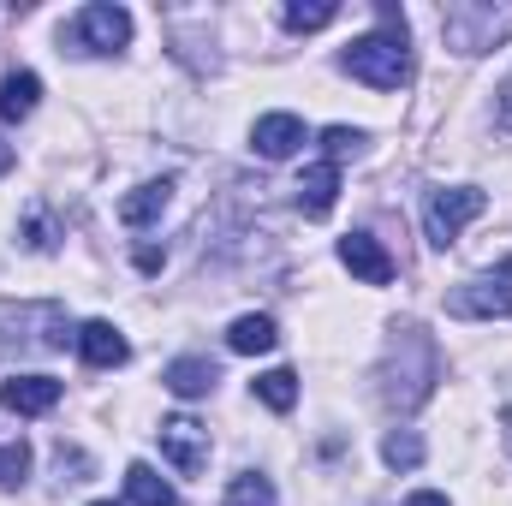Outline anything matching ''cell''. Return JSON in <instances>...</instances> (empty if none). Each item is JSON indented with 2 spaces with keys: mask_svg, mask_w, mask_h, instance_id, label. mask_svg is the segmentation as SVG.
I'll return each instance as SVG.
<instances>
[{
  "mask_svg": "<svg viewBox=\"0 0 512 506\" xmlns=\"http://www.w3.org/2000/svg\"><path fill=\"white\" fill-rule=\"evenodd\" d=\"M441 381V358H435V340L417 328V322H399L393 340H387V364H382V399L393 411H417Z\"/></svg>",
  "mask_w": 512,
  "mask_h": 506,
  "instance_id": "cell-1",
  "label": "cell"
},
{
  "mask_svg": "<svg viewBox=\"0 0 512 506\" xmlns=\"http://www.w3.org/2000/svg\"><path fill=\"white\" fill-rule=\"evenodd\" d=\"M340 66L358 78V84H370V90H405L411 84V42H405V18L382 6V30H370V36H358L346 54H340Z\"/></svg>",
  "mask_w": 512,
  "mask_h": 506,
  "instance_id": "cell-2",
  "label": "cell"
},
{
  "mask_svg": "<svg viewBox=\"0 0 512 506\" xmlns=\"http://www.w3.org/2000/svg\"><path fill=\"white\" fill-rule=\"evenodd\" d=\"M441 36L453 54H489L512 36V0H453L441 12Z\"/></svg>",
  "mask_w": 512,
  "mask_h": 506,
  "instance_id": "cell-3",
  "label": "cell"
},
{
  "mask_svg": "<svg viewBox=\"0 0 512 506\" xmlns=\"http://www.w3.org/2000/svg\"><path fill=\"white\" fill-rule=\"evenodd\" d=\"M447 310L465 316V322H507L512 316V256L465 274L453 292H447Z\"/></svg>",
  "mask_w": 512,
  "mask_h": 506,
  "instance_id": "cell-4",
  "label": "cell"
},
{
  "mask_svg": "<svg viewBox=\"0 0 512 506\" xmlns=\"http://www.w3.org/2000/svg\"><path fill=\"white\" fill-rule=\"evenodd\" d=\"M483 209H489V197H483L477 185H441V191H429V203H423V239H429L435 251H447Z\"/></svg>",
  "mask_w": 512,
  "mask_h": 506,
  "instance_id": "cell-5",
  "label": "cell"
},
{
  "mask_svg": "<svg viewBox=\"0 0 512 506\" xmlns=\"http://www.w3.org/2000/svg\"><path fill=\"white\" fill-rule=\"evenodd\" d=\"M155 441H161V459L179 471V477H197V471H209V453H215V441H209V429L197 423V417H161V429H155Z\"/></svg>",
  "mask_w": 512,
  "mask_h": 506,
  "instance_id": "cell-6",
  "label": "cell"
},
{
  "mask_svg": "<svg viewBox=\"0 0 512 506\" xmlns=\"http://www.w3.org/2000/svg\"><path fill=\"white\" fill-rule=\"evenodd\" d=\"M72 42H78L84 54H120V48L131 42V12L114 6V0L84 6V12L72 18Z\"/></svg>",
  "mask_w": 512,
  "mask_h": 506,
  "instance_id": "cell-7",
  "label": "cell"
},
{
  "mask_svg": "<svg viewBox=\"0 0 512 506\" xmlns=\"http://www.w3.org/2000/svg\"><path fill=\"white\" fill-rule=\"evenodd\" d=\"M72 346H78V358H84L90 370H120L131 358V340L114 322H84V328L72 334Z\"/></svg>",
  "mask_w": 512,
  "mask_h": 506,
  "instance_id": "cell-8",
  "label": "cell"
},
{
  "mask_svg": "<svg viewBox=\"0 0 512 506\" xmlns=\"http://www.w3.org/2000/svg\"><path fill=\"white\" fill-rule=\"evenodd\" d=\"M251 149L262 161H292L304 149V120L298 114H262L251 126Z\"/></svg>",
  "mask_w": 512,
  "mask_h": 506,
  "instance_id": "cell-9",
  "label": "cell"
},
{
  "mask_svg": "<svg viewBox=\"0 0 512 506\" xmlns=\"http://www.w3.org/2000/svg\"><path fill=\"white\" fill-rule=\"evenodd\" d=\"M292 191H298V209H304L310 221H322V215H334V203H340V167H334V161H310Z\"/></svg>",
  "mask_w": 512,
  "mask_h": 506,
  "instance_id": "cell-10",
  "label": "cell"
},
{
  "mask_svg": "<svg viewBox=\"0 0 512 506\" xmlns=\"http://www.w3.org/2000/svg\"><path fill=\"white\" fill-rule=\"evenodd\" d=\"M0 405L12 417H42V411L60 405V381L54 376H12V381H0Z\"/></svg>",
  "mask_w": 512,
  "mask_h": 506,
  "instance_id": "cell-11",
  "label": "cell"
},
{
  "mask_svg": "<svg viewBox=\"0 0 512 506\" xmlns=\"http://www.w3.org/2000/svg\"><path fill=\"white\" fill-rule=\"evenodd\" d=\"M340 262H346L364 286H387V280H393V256H387L382 239H370V233H346V239H340Z\"/></svg>",
  "mask_w": 512,
  "mask_h": 506,
  "instance_id": "cell-12",
  "label": "cell"
},
{
  "mask_svg": "<svg viewBox=\"0 0 512 506\" xmlns=\"http://www.w3.org/2000/svg\"><path fill=\"white\" fill-rule=\"evenodd\" d=\"M173 191H179V185H173L167 173H161V179H143L137 191L120 197V221H126V227H149V221H161L167 203H173Z\"/></svg>",
  "mask_w": 512,
  "mask_h": 506,
  "instance_id": "cell-13",
  "label": "cell"
},
{
  "mask_svg": "<svg viewBox=\"0 0 512 506\" xmlns=\"http://www.w3.org/2000/svg\"><path fill=\"white\" fill-rule=\"evenodd\" d=\"M215 381H221V370H215L209 358H173V364L161 370V387L179 393V399H203V393H215Z\"/></svg>",
  "mask_w": 512,
  "mask_h": 506,
  "instance_id": "cell-14",
  "label": "cell"
},
{
  "mask_svg": "<svg viewBox=\"0 0 512 506\" xmlns=\"http://www.w3.org/2000/svg\"><path fill=\"white\" fill-rule=\"evenodd\" d=\"M42 102V78L36 72H6L0 78V120H30Z\"/></svg>",
  "mask_w": 512,
  "mask_h": 506,
  "instance_id": "cell-15",
  "label": "cell"
},
{
  "mask_svg": "<svg viewBox=\"0 0 512 506\" xmlns=\"http://www.w3.org/2000/svg\"><path fill=\"white\" fill-rule=\"evenodd\" d=\"M227 346H233L239 358L274 352V346H280V328H274V316H239V322L227 328Z\"/></svg>",
  "mask_w": 512,
  "mask_h": 506,
  "instance_id": "cell-16",
  "label": "cell"
},
{
  "mask_svg": "<svg viewBox=\"0 0 512 506\" xmlns=\"http://www.w3.org/2000/svg\"><path fill=\"white\" fill-rule=\"evenodd\" d=\"M126 501L131 506H179V495H173V483H161V471L155 465H126Z\"/></svg>",
  "mask_w": 512,
  "mask_h": 506,
  "instance_id": "cell-17",
  "label": "cell"
},
{
  "mask_svg": "<svg viewBox=\"0 0 512 506\" xmlns=\"http://www.w3.org/2000/svg\"><path fill=\"white\" fill-rule=\"evenodd\" d=\"M334 18H340V6H334V0H286V6H280V24H286V30H298V36L328 30Z\"/></svg>",
  "mask_w": 512,
  "mask_h": 506,
  "instance_id": "cell-18",
  "label": "cell"
},
{
  "mask_svg": "<svg viewBox=\"0 0 512 506\" xmlns=\"http://www.w3.org/2000/svg\"><path fill=\"white\" fill-rule=\"evenodd\" d=\"M221 506H280V495H274V483H268L262 471H239V477L227 483Z\"/></svg>",
  "mask_w": 512,
  "mask_h": 506,
  "instance_id": "cell-19",
  "label": "cell"
},
{
  "mask_svg": "<svg viewBox=\"0 0 512 506\" xmlns=\"http://www.w3.org/2000/svg\"><path fill=\"white\" fill-rule=\"evenodd\" d=\"M251 387L268 411H292V405H298V376H292V370H268V376H256Z\"/></svg>",
  "mask_w": 512,
  "mask_h": 506,
  "instance_id": "cell-20",
  "label": "cell"
},
{
  "mask_svg": "<svg viewBox=\"0 0 512 506\" xmlns=\"http://www.w3.org/2000/svg\"><path fill=\"white\" fill-rule=\"evenodd\" d=\"M382 459L393 471H417V465H423V435H417V429H393L382 441Z\"/></svg>",
  "mask_w": 512,
  "mask_h": 506,
  "instance_id": "cell-21",
  "label": "cell"
},
{
  "mask_svg": "<svg viewBox=\"0 0 512 506\" xmlns=\"http://www.w3.org/2000/svg\"><path fill=\"white\" fill-rule=\"evenodd\" d=\"M24 483H30V447L6 441L0 447V489H24Z\"/></svg>",
  "mask_w": 512,
  "mask_h": 506,
  "instance_id": "cell-22",
  "label": "cell"
},
{
  "mask_svg": "<svg viewBox=\"0 0 512 506\" xmlns=\"http://www.w3.org/2000/svg\"><path fill=\"white\" fill-rule=\"evenodd\" d=\"M322 149H328V161L340 167L346 155H358V149H364V131H352V126H328V131H322Z\"/></svg>",
  "mask_w": 512,
  "mask_h": 506,
  "instance_id": "cell-23",
  "label": "cell"
},
{
  "mask_svg": "<svg viewBox=\"0 0 512 506\" xmlns=\"http://www.w3.org/2000/svg\"><path fill=\"white\" fill-rule=\"evenodd\" d=\"M18 239H24V251H54V227H48V215L30 209V221L18 227Z\"/></svg>",
  "mask_w": 512,
  "mask_h": 506,
  "instance_id": "cell-24",
  "label": "cell"
},
{
  "mask_svg": "<svg viewBox=\"0 0 512 506\" xmlns=\"http://www.w3.org/2000/svg\"><path fill=\"white\" fill-rule=\"evenodd\" d=\"M495 120H501V126L512 131V72L501 78V90H495Z\"/></svg>",
  "mask_w": 512,
  "mask_h": 506,
  "instance_id": "cell-25",
  "label": "cell"
},
{
  "mask_svg": "<svg viewBox=\"0 0 512 506\" xmlns=\"http://www.w3.org/2000/svg\"><path fill=\"white\" fill-rule=\"evenodd\" d=\"M161 262H167V251H155V245H143V251H137V268H143V274H155Z\"/></svg>",
  "mask_w": 512,
  "mask_h": 506,
  "instance_id": "cell-26",
  "label": "cell"
},
{
  "mask_svg": "<svg viewBox=\"0 0 512 506\" xmlns=\"http://www.w3.org/2000/svg\"><path fill=\"white\" fill-rule=\"evenodd\" d=\"M405 506H447V495H435V489H417V495H405Z\"/></svg>",
  "mask_w": 512,
  "mask_h": 506,
  "instance_id": "cell-27",
  "label": "cell"
},
{
  "mask_svg": "<svg viewBox=\"0 0 512 506\" xmlns=\"http://www.w3.org/2000/svg\"><path fill=\"white\" fill-rule=\"evenodd\" d=\"M501 441H507V453H512V405L501 411Z\"/></svg>",
  "mask_w": 512,
  "mask_h": 506,
  "instance_id": "cell-28",
  "label": "cell"
},
{
  "mask_svg": "<svg viewBox=\"0 0 512 506\" xmlns=\"http://www.w3.org/2000/svg\"><path fill=\"white\" fill-rule=\"evenodd\" d=\"M12 161H18V155H12V143H6V137H0V173H6V167H12Z\"/></svg>",
  "mask_w": 512,
  "mask_h": 506,
  "instance_id": "cell-29",
  "label": "cell"
},
{
  "mask_svg": "<svg viewBox=\"0 0 512 506\" xmlns=\"http://www.w3.org/2000/svg\"><path fill=\"white\" fill-rule=\"evenodd\" d=\"M90 506H114V501H90Z\"/></svg>",
  "mask_w": 512,
  "mask_h": 506,
  "instance_id": "cell-30",
  "label": "cell"
}]
</instances>
